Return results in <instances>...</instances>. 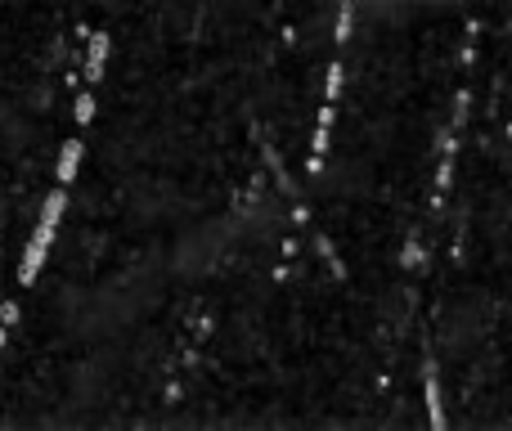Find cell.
<instances>
[{"instance_id": "cell-1", "label": "cell", "mask_w": 512, "mask_h": 431, "mask_svg": "<svg viewBox=\"0 0 512 431\" xmlns=\"http://www.w3.org/2000/svg\"><path fill=\"white\" fill-rule=\"evenodd\" d=\"M59 207H63V198H50V207H45V216H41V229H36L32 247H27L23 279H32V274H36V265L45 261V247H50V238H54V225H59Z\"/></svg>"}]
</instances>
